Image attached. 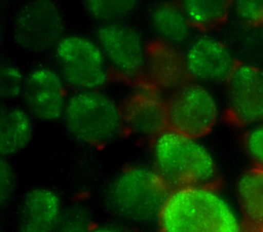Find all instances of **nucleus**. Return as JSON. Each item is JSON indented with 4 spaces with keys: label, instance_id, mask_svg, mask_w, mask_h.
Listing matches in <instances>:
<instances>
[{
    "label": "nucleus",
    "instance_id": "nucleus-1",
    "mask_svg": "<svg viewBox=\"0 0 263 232\" xmlns=\"http://www.w3.org/2000/svg\"><path fill=\"white\" fill-rule=\"evenodd\" d=\"M156 222L159 232H245L238 210L209 185L172 189Z\"/></svg>",
    "mask_w": 263,
    "mask_h": 232
},
{
    "label": "nucleus",
    "instance_id": "nucleus-2",
    "mask_svg": "<svg viewBox=\"0 0 263 232\" xmlns=\"http://www.w3.org/2000/svg\"><path fill=\"white\" fill-rule=\"evenodd\" d=\"M170 192V185L155 168L130 165L110 180L105 201L119 219L133 224H149L157 221Z\"/></svg>",
    "mask_w": 263,
    "mask_h": 232
},
{
    "label": "nucleus",
    "instance_id": "nucleus-3",
    "mask_svg": "<svg viewBox=\"0 0 263 232\" xmlns=\"http://www.w3.org/2000/svg\"><path fill=\"white\" fill-rule=\"evenodd\" d=\"M153 160L154 168L174 188L208 185L217 173L216 160L204 145L172 129L156 138Z\"/></svg>",
    "mask_w": 263,
    "mask_h": 232
},
{
    "label": "nucleus",
    "instance_id": "nucleus-4",
    "mask_svg": "<svg viewBox=\"0 0 263 232\" xmlns=\"http://www.w3.org/2000/svg\"><path fill=\"white\" fill-rule=\"evenodd\" d=\"M68 133L87 146H103L121 132L122 109L101 90L75 91L69 95L63 116Z\"/></svg>",
    "mask_w": 263,
    "mask_h": 232
},
{
    "label": "nucleus",
    "instance_id": "nucleus-5",
    "mask_svg": "<svg viewBox=\"0 0 263 232\" xmlns=\"http://www.w3.org/2000/svg\"><path fill=\"white\" fill-rule=\"evenodd\" d=\"M67 20L61 5L52 0H31L21 4L11 18L15 44L31 54L53 51L67 35Z\"/></svg>",
    "mask_w": 263,
    "mask_h": 232
},
{
    "label": "nucleus",
    "instance_id": "nucleus-6",
    "mask_svg": "<svg viewBox=\"0 0 263 232\" xmlns=\"http://www.w3.org/2000/svg\"><path fill=\"white\" fill-rule=\"evenodd\" d=\"M53 55L58 72L76 91L100 90L109 80L110 68L100 46L84 35H66Z\"/></svg>",
    "mask_w": 263,
    "mask_h": 232
},
{
    "label": "nucleus",
    "instance_id": "nucleus-7",
    "mask_svg": "<svg viewBox=\"0 0 263 232\" xmlns=\"http://www.w3.org/2000/svg\"><path fill=\"white\" fill-rule=\"evenodd\" d=\"M166 104L170 128L191 138L206 134L219 119L215 95L198 82H185L174 89Z\"/></svg>",
    "mask_w": 263,
    "mask_h": 232
},
{
    "label": "nucleus",
    "instance_id": "nucleus-8",
    "mask_svg": "<svg viewBox=\"0 0 263 232\" xmlns=\"http://www.w3.org/2000/svg\"><path fill=\"white\" fill-rule=\"evenodd\" d=\"M96 41L111 70L123 78H135L144 72L148 45L142 33L124 22L100 25Z\"/></svg>",
    "mask_w": 263,
    "mask_h": 232
},
{
    "label": "nucleus",
    "instance_id": "nucleus-9",
    "mask_svg": "<svg viewBox=\"0 0 263 232\" xmlns=\"http://www.w3.org/2000/svg\"><path fill=\"white\" fill-rule=\"evenodd\" d=\"M25 75L22 100L33 119L54 122L63 118L69 96L67 84L58 70L47 65H36Z\"/></svg>",
    "mask_w": 263,
    "mask_h": 232
},
{
    "label": "nucleus",
    "instance_id": "nucleus-10",
    "mask_svg": "<svg viewBox=\"0 0 263 232\" xmlns=\"http://www.w3.org/2000/svg\"><path fill=\"white\" fill-rule=\"evenodd\" d=\"M226 83V104L232 118L241 123H263V68L237 64Z\"/></svg>",
    "mask_w": 263,
    "mask_h": 232
},
{
    "label": "nucleus",
    "instance_id": "nucleus-11",
    "mask_svg": "<svg viewBox=\"0 0 263 232\" xmlns=\"http://www.w3.org/2000/svg\"><path fill=\"white\" fill-rule=\"evenodd\" d=\"M184 59L188 75L201 84L226 82L237 66L228 46L212 36L192 40Z\"/></svg>",
    "mask_w": 263,
    "mask_h": 232
},
{
    "label": "nucleus",
    "instance_id": "nucleus-12",
    "mask_svg": "<svg viewBox=\"0 0 263 232\" xmlns=\"http://www.w3.org/2000/svg\"><path fill=\"white\" fill-rule=\"evenodd\" d=\"M64 208L62 198L52 188L31 187L16 206V232H57Z\"/></svg>",
    "mask_w": 263,
    "mask_h": 232
},
{
    "label": "nucleus",
    "instance_id": "nucleus-13",
    "mask_svg": "<svg viewBox=\"0 0 263 232\" xmlns=\"http://www.w3.org/2000/svg\"><path fill=\"white\" fill-rule=\"evenodd\" d=\"M122 113L124 124L141 137L157 138L168 126L166 101L150 84L138 86L130 92Z\"/></svg>",
    "mask_w": 263,
    "mask_h": 232
},
{
    "label": "nucleus",
    "instance_id": "nucleus-14",
    "mask_svg": "<svg viewBox=\"0 0 263 232\" xmlns=\"http://www.w3.org/2000/svg\"><path fill=\"white\" fill-rule=\"evenodd\" d=\"M144 72L149 84L158 90L176 89L188 76L184 54L176 46L159 41L148 45Z\"/></svg>",
    "mask_w": 263,
    "mask_h": 232
},
{
    "label": "nucleus",
    "instance_id": "nucleus-15",
    "mask_svg": "<svg viewBox=\"0 0 263 232\" xmlns=\"http://www.w3.org/2000/svg\"><path fill=\"white\" fill-rule=\"evenodd\" d=\"M148 26L156 41L176 47L186 43L192 31L182 6L172 2L153 4L148 11Z\"/></svg>",
    "mask_w": 263,
    "mask_h": 232
},
{
    "label": "nucleus",
    "instance_id": "nucleus-16",
    "mask_svg": "<svg viewBox=\"0 0 263 232\" xmlns=\"http://www.w3.org/2000/svg\"><path fill=\"white\" fill-rule=\"evenodd\" d=\"M34 136L33 117L24 107L2 105L0 112V152L9 158L23 152Z\"/></svg>",
    "mask_w": 263,
    "mask_h": 232
},
{
    "label": "nucleus",
    "instance_id": "nucleus-17",
    "mask_svg": "<svg viewBox=\"0 0 263 232\" xmlns=\"http://www.w3.org/2000/svg\"><path fill=\"white\" fill-rule=\"evenodd\" d=\"M235 195L240 214L254 226H263V168L253 167L236 181Z\"/></svg>",
    "mask_w": 263,
    "mask_h": 232
},
{
    "label": "nucleus",
    "instance_id": "nucleus-18",
    "mask_svg": "<svg viewBox=\"0 0 263 232\" xmlns=\"http://www.w3.org/2000/svg\"><path fill=\"white\" fill-rule=\"evenodd\" d=\"M192 26L206 29L226 17L230 4L222 0H185L180 3Z\"/></svg>",
    "mask_w": 263,
    "mask_h": 232
},
{
    "label": "nucleus",
    "instance_id": "nucleus-19",
    "mask_svg": "<svg viewBox=\"0 0 263 232\" xmlns=\"http://www.w3.org/2000/svg\"><path fill=\"white\" fill-rule=\"evenodd\" d=\"M138 1L132 0H88L83 1L85 13L100 25L123 22L139 7Z\"/></svg>",
    "mask_w": 263,
    "mask_h": 232
},
{
    "label": "nucleus",
    "instance_id": "nucleus-20",
    "mask_svg": "<svg viewBox=\"0 0 263 232\" xmlns=\"http://www.w3.org/2000/svg\"><path fill=\"white\" fill-rule=\"evenodd\" d=\"M25 77L22 69L14 63L3 61L0 68V92L3 101H13L23 94Z\"/></svg>",
    "mask_w": 263,
    "mask_h": 232
},
{
    "label": "nucleus",
    "instance_id": "nucleus-21",
    "mask_svg": "<svg viewBox=\"0 0 263 232\" xmlns=\"http://www.w3.org/2000/svg\"><path fill=\"white\" fill-rule=\"evenodd\" d=\"M95 227L89 210L82 204L64 208L57 232H90Z\"/></svg>",
    "mask_w": 263,
    "mask_h": 232
},
{
    "label": "nucleus",
    "instance_id": "nucleus-22",
    "mask_svg": "<svg viewBox=\"0 0 263 232\" xmlns=\"http://www.w3.org/2000/svg\"><path fill=\"white\" fill-rule=\"evenodd\" d=\"M17 185V178L12 164L6 158L1 159L0 165V197L1 205L5 207L12 200Z\"/></svg>",
    "mask_w": 263,
    "mask_h": 232
},
{
    "label": "nucleus",
    "instance_id": "nucleus-23",
    "mask_svg": "<svg viewBox=\"0 0 263 232\" xmlns=\"http://www.w3.org/2000/svg\"><path fill=\"white\" fill-rule=\"evenodd\" d=\"M238 18L250 25H263V0H239L233 4Z\"/></svg>",
    "mask_w": 263,
    "mask_h": 232
},
{
    "label": "nucleus",
    "instance_id": "nucleus-24",
    "mask_svg": "<svg viewBox=\"0 0 263 232\" xmlns=\"http://www.w3.org/2000/svg\"><path fill=\"white\" fill-rule=\"evenodd\" d=\"M246 150L257 167L263 168V123L252 126L245 140Z\"/></svg>",
    "mask_w": 263,
    "mask_h": 232
},
{
    "label": "nucleus",
    "instance_id": "nucleus-25",
    "mask_svg": "<svg viewBox=\"0 0 263 232\" xmlns=\"http://www.w3.org/2000/svg\"><path fill=\"white\" fill-rule=\"evenodd\" d=\"M90 232H128L125 228L115 224H100L95 225Z\"/></svg>",
    "mask_w": 263,
    "mask_h": 232
},
{
    "label": "nucleus",
    "instance_id": "nucleus-26",
    "mask_svg": "<svg viewBox=\"0 0 263 232\" xmlns=\"http://www.w3.org/2000/svg\"><path fill=\"white\" fill-rule=\"evenodd\" d=\"M259 232H263V226L260 228V230H259Z\"/></svg>",
    "mask_w": 263,
    "mask_h": 232
}]
</instances>
